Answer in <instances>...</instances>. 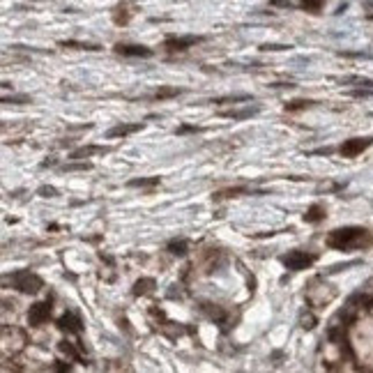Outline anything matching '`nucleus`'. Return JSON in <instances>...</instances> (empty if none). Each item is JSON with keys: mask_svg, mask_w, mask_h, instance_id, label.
Wrapping results in <instances>:
<instances>
[{"mask_svg": "<svg viewBox=\"0 0 373 373\" xmlns=\"http://www.w3.org/2000/svg\"><path fill=\"white\" fill-rule=\"evenodd\" d=\"M343 58H373V53H364V51H339Z\"/></svg>", "mask_w": 373, "mask_h": 373, "instance_id": "30", "label": "nucleus"}, {"mask_svg": "<svg viewBox=\"0 0 373 373\" xmlns=\"http://www.w3.org/2000/svg\"><path fill=\"white\" fill-rule=\"evenodd\" d=\"M157 288V281L152 279V276H143V279H138L136 283H134L131 288V295L134 297H143V295H152Z\"/></svg>", "mask_w": 373, "mask_h": 373, "instance_id": "12", "label": "nucleus"}, {"mask_svg": "<svg viewBox=\"0 0 373 373\" xmlns=\"http://www.w3.org/2000/svg\"><path fill=\"white\" fill-rule=\"evenodd\" d=\"M201 41H205V37L201 35H170L164 39V49L170 51V53H182V51L191 49V46L201 44Z\"/></svg>", "mask_w": 373, "mask_h": 373, "instance_id": "5", "label": "nucleus"}, {"mask_svg": "<svg viewBox=\"0 0 373 373\" xmlns=\"http://www.w3.org/2000/svg\"><path fill=\"white\" fill-rule=\"evenodd\" d=\"M3 281H5V286L12 283V288H16L18 293H26V295H37L44 288V279L30 270H16L12 274H5Z\"/></svg>", "mask_w": 373, "mask_h": 373, "instance_id": "2", "label": "nucleus"}, {"mask_svg": "<svg viewBox=\"0 0 373 373\" xmlns=\"http://www.w3.org/2000/svg\"><path fill=\"white\" fill-rule=\"evenodd\" d=\"M161 180L159 178H134V180H129L127 182V187H157Z\"/></svg>", "mask_w": 373, "mask_h": 373, "instance_id": "24", "label": "nucleus"}, {"mask_svg": "<svg viewBox=\"0 0 373 373\" xmlns=\"http://www.w3.org/2000/svg\"><path fill=\"white\" fill-rule=\"evenodd\" d=\"M182 87H173V85H164V87H159V90L155 92V99L157 101H161V99H170V97H178V95H182Z\"/></svg>", "mask_w": 373, "mask_h": 373, "instance_id": "21", "label": "nucleus"}, {"mask_svg": "<svg viewBox=\"0 0 373 373\" xmlns=\"http://www.w3.org/2000/svg\"><path fill=\"white\" fill-rule=\"evenodd\" d=\"M260 113V104L256 106H244V108H230V111H221V118H228V120H247L251 115Z\"/></svg>", "mask_w": 373, "mask_h": 373, "instance_id": "10", "label": "nucleus"}, {"mask_svg": "<svg viewBox=\"0 0 373 373\" xmlns=\"http://www.w3.org/2000/svg\"><path fill=\"white\" fill-rule=\"evenodd\" d=\"M350 95H353V97H362V99H364V97H373V90H364V87H362V90H353Z\"/></svg>", "mask_w": 373, "mask_h": 373, "instance_id": "34", "label": "nucleus"}, {"mask_svg": "<svg viewBox=\"0 0 373 373\" xmlns=\"http://www.w3.org/2000/svg\"><path fill=\"white\" fill-rule=\"evenodd\" d=\"M32 3H39V0H32Z\"/></svg>", "mask_w": 373, "mask_h": 373, "instance_id": "37", "label": "nucleus"}, {"mask_svg": "<svg viewBox=\"0 0 373 373\" xmlns=\"http://www.w3.org/2000/svg\"><path fill=\"white\" fill-rule=\"evenodd\" d=\"M239 193H249L247 187H233V189H224V191H216L214 193V201H224V198H235Z\"/></svg>", "mask_w": 373, "mask_h": 373, "instance_id": "23", "label": "nucleus"}, {"mask_svg": "<svg viewBox=\"0 0 373 373\" xmlns=\"http://www.w3.org/2000/svg\"><path fill=\"white\" fill-rule=\"evenodd\" d=\"M108 152H111L108 145H83V147H76L69 155V159H87L92 155H108Z\"/></svg>", "mask_w": 373, "mask_h": 373, "instance_id": "11", "label": "nucleus"}, {"mask_svg": "<svg viewBox=\"0 0 373 373\" xmlns=\"http://www.w3.org/2000/svg\"><path fill=\"white\" fill-rule=\"evenodd\" d=\"M332 147H318V150H313V152H309V155H332Z\"/></svg>", "mask_w": 373, "mask_h": 373, "instance_id": "35", "label": "nucleus"}, {"mask_svg": "<svg viewBox=\"0 0 373 373\" xmlns=\"http://www.w3.org/2000/svg\"><path fill=\"white\" fill-rule=\"evenodd\" d=\"M251 95H224V97H214L210 104H239V101H251Z\"/></svg>", "mask_w": 373, "mask_h": 373, "instance_id": "20", "label": "nucleus"}, {"mask_svg": "<svg viewBox=\"0 0 373 373\" xmlns=\"http://www.w3.org/2000/svg\"><path fill=\"white\" fill-rule=\"evenodd\" d=\"M316 316H311V313H302V318H299V325H302V330H313L316 327Z\"/></svg>", "mask_w": 373, "mask_h": 373, "instance_id": "26", "label": "nucleus"}, {"mask_svg": "<svg viewBox=\"0 0 373 373\" xmlns=\"http://www.w3.org/2000/svg\"><path fill=\"white\" fill-rule=\"evenodd\" d=\"M32 97L21 95V97H3V104H30Z\"/></svg>", "mask_w": 373, "mask_h": 373, "instance_id": "28", "label": "nucleus"}, {"mask_svg": "<svg viewBox=\"0 0 373 373\" xmlns=\"http://www.w3.org/2000/svg\"><path fill=\"white\" fill-rule=\"evenodd\" d=\"M60 49H76V51H101L99 44H92V41H78V39H62L58 41Z\"/></svg>", "mask_w": 373, "mask_h": 373, "instance_id": "15", "label": "nucleus"}, {"mask_svg": "<svg viewBox=\"0 0 373 373\" xmlns=\"http://www.w3.org/2000/svg\"><path fill=\"white\" fill-rule=\"evenodd\" d=\"M371 242V233L362 226H343L327 233L325 244L336 251H350V249H362Z\"/></svg>", "mask_w": 373, "mask_h": 373, "instance_id": "1", "label": "nucleus"}, {"mask_svg": "<svg viewBox=\"0 0 373 373\" xmlns=\"http://www.w3.org/2000/svg\"><path fill=\"white\" fill-rule=\"evenodd\" d=\"M143 127H145L143 122H120L106 131V138H124V136H129V134L141 131Z\"/></svg>", "mask_w": 373, "mask_h": 373, "instance_id": "9", "label": "nucleus"}, {"mask_svg": "<svg viewBox=\"0 0 373 373\" xmlns=\"http://www.w3.org/2000/svg\"><path fill=\"white\" fill-rule=\"evenodd\" d=\"M131 16H134V12L129 9L127 3H118L113 7V23L115 26H127V23L131 21Z\"/></svg>", "mask_w": 373, "mask_h": 373, "instance_id": "13", "label": "nucleus"}, {"mask_svg": "<svg viewBox=\"0 0 373 373\" xmlns=\"http://www.w3.org/2000/svg\"><path fill=\"white\" fill-rule=\"evenodd\" d=\"M90 168H92L90 161H76V164H64V166H60V170H62V173H74V170H90Z\"/></svg>", "mask_w": 373, "mask_h": 373, "instance_id": "25", "label": "nucleus"}, {"mask_svg": "<svg viewBox=\"0 0 373 373\" xmlns=\"http://www.w3.org/2000/svg\"><path fill=\"white\" fill-rule=\"evenodd\" d=\"M53 368L55 371H69L72 366H69V364H53Z\"/></svg>", "mask_w": 373, "mask_h": 373, "instance_id": "36", "label": "nucleus"}, {"mask_svg": "<svg viewBox=\"0 0 373 373\" xmlns=\"http://www.w3.org/2000/svg\"><path fill=\"white\" fill-rule=\"evenodd\" d=\"M55 327H58L60 332H67V334H81L83 332L81 318H78L74 311H64L62 316L55 320Z\"/></svg>", "mask_w": 373, "mask_h": 373, "instance_id": "8", "label": "nucleus"}, {"mask_svg": "<svg viewBox=\"0 0 373 373\" xmlns=\"http://www.w3.org/2000/svg\"><path fill=\"white\" fill-rule=\"evenodd\" d=\"M37 196H41V198H55V196H58V189H55V187H49V184H44V187L37 189Z\"/></svg>", "mask_w": 373, "mask_h": 373, "instance_id": "27", "label": "nucleus"}, {"mask_svg": "<svg viewBox=\"0 0 373 373\" xmlns=\"http://www.w3.org/2000/svg\"><path fill=\"white\" fill-rule=\"evenodd\" d=\"M196 131H201V127H196V124H180V127L175 129V134H178V136H184V134H196Z\"/></svg>", "mask_w": 373, "mask_h": 373, "instance_id": "29", "label": "nucleus"}, {"mask_svg": "<svg viewBox=\"0 0 373 373\" xmlns=\"http://www.w3.org/2000/svg\"><path fill=\"white\" fill-rule=\"evenodd\" d=\"M270 5H274V7H281V9H293L295 7L290 0H270Z\"/></svg>", "mask_w": 373, "mask_h": 373, "instance_id": "33", "label": "nucleus"}, {"mask_svg": "<svg viewBox=\"0 0 373 373\" xmlns=\"http://www.w3.org/2000/svg\"><path fill=\"white\" fill-rule=\"evenodd\" d=\"M113 51L118 55H124V58H152L155 55V51L150 49V46H143V44H115Z\"/></svg>", "mask_w": 373, "mask_h": 373, "instance_id": "7", "label": "nucleus"}, {"mask_svg": "<svg viewBox=\"0 0 373 373\" xmlns=\"http://www.w3.org/2000/svg\"><path fill=\"white\" fill-rule=\"evenodd\" d=\"M201 311L205 313V316L210 318V320L219 322V325H221V322L226 320V316H228V313H226V311H224V309H221V306H216V304H205V302L201 304Z\"/></svg>", "mask_w": 373, "mask_h": 373, "instance_id": "16", "label": "nucleus"}, {"mask_svg": "<svg viewBox=\"0 0 373 373\" xmlns=\"http://www.w3.org/2000/svg\"><path fill=\"white\" fill-rule=\"evenodd\" d=\"M299 7L309 14H320L325 7V0H299Z\"/></svg>", "mask_w": 373, "mask_h": 373, "instance_id": "22", "label": "nucleus"}, {"mask_svg": "<svg viewBox=\"0 0 373 373\" xmlns=\"http://www.w3.org/2000/svg\"><path fill=\"white\" fill-rule=\"evenodd\" d=\"M286 49H290L288 44H262L260 46V51H286Z\"/></svg>", "mask_w": 373, "mask_h": 373, "instance_id": "32", "label": "nucleus"}, {"mask_svg": "<svg viewBox=\"0 0 373 373\" xmlns=\"http://www.w3.org/2000/svg\"><path fill=\"white\" fill-rule=\"evenodd\" d=\"M51 299H44V302H35L30 309H28V325L30 327H41L46 320L51 318Z\"/></svg>", "mask_w": 373, "mask_h": 373, "instance_id": "6", "label": "nucleus"}, {"mask_svg": "<svg viewBox=\"0 0 373 373\" xmlns=\"http://www.w3.org/2000/svg\"><path fill=\"white\" fill-rule=\"evenodd\" d=\"M316 104L313 99H293V101H286L283 104V111L286 113H299V111H306Z\"/></svg>", "mask_w": 373, "mask_h": 373, "instance_id": "19", "label": "nucleus"}, {"mask_svg": "<svg viewBox=\"0 0 373 373\" xmlns=\"http://www.w3.org/2000/svg\"><path fill=\"white\" fill-rule=\"evenodd\" d=\"M166 251L170 253V256H187L189 253V242L184 237H173L168 239V244H166Z\"/></svg>", "mask_w": 373, "mask_h": 373, "instance_id": "14", "label": "nucleus"}, {"mask_svg": "<svg viewBox=\"0 0 373 373\" xmlns=\"http://www.w3.org/2000/svg\"><path fill=\"white\" fill-rule=\"evenodd\" d=\"M325 216H327L325 214V207H322L320 203H313V205L304 212V221H306V224H320Z\"/></svg>", "mask_w": 373, "mask_h": 373, "instance_id": "18", "label": "nucleus"}, {"mask_svg": "<svg viewBox=\"0 0 373 373\" xmlns=\"http://www.w3.org/2000/svg\"><path fill=\"white\" fill-rule=\"evenodd\" d=\"M371 145H373V136H355V138H348V141L341 143L339 152H341V157H345V159H355V157H359Z\"/></svg>", "mask_w": 373, "mask_h": 373, "instance_id": "4", "label": "nucleus"}, {"mask_svg": "<svg viewBox=\"0 0 373 373\" xmlns=\"http://www.w3.org/2000/svg\"><path fill=\"white\" fill-rule=\"evenodd\" d=\"M364 16L368 18V21H373V0H364Z\"/></svg>", "mask_w": 373, "mask_h": 373, "instance_id": "31", "label": "nucleus"}, {"mask_svg": "<svg viewBox=\"0 0 373 373\" xmlns=\"http://www.w3.org/2000/svg\"><path fill=\"white\" fill-rule=\"evenodd\" d=\"M58 350H60L62 355H67V359H72V362H81V364H85V359H83L81 350H78L74 343H69V341H60V343H58Z\"/></svg>", "mask_w": 373, "mask_h": 373, "instance_id": "17", "label": "nucleus"}, {"mask_svg": "<svg viewBox=\"0 0 373 373\" xmlns=\"http://www.w3.org/2000/svg\"><path fill=\"white\" fill-rule=\"evenodd\" d=\"M318 260V253H309V251H302V249H293V251L283 253L281 256V265L290 272H302V270H309L313 262Z\"/></svg>", "mask_w": 373, "mask_h": 373, "instance_id": "3", "label": "nucleus"}]
</instances>
